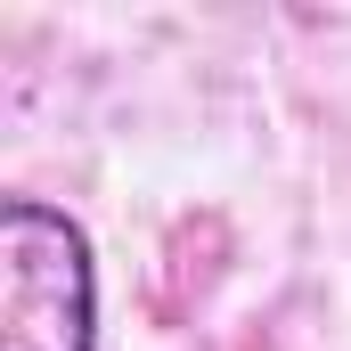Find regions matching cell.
Masks as SVG:
<instances>
[{"instance_id": "6da1fadb", "label": "cell", "mask_w": 351, "mask_h": 351, "mask_svg": "<svg viewBox=\"0 0 351 351\" xmlns=\"http://www.w3.org/2000/svg\"><path fill=\"white\" fill-rule=\"evenodd\" d=\"M98 262L74 213L41 196L0 204V351H90Z\"/></svg>"}]
</instances>
